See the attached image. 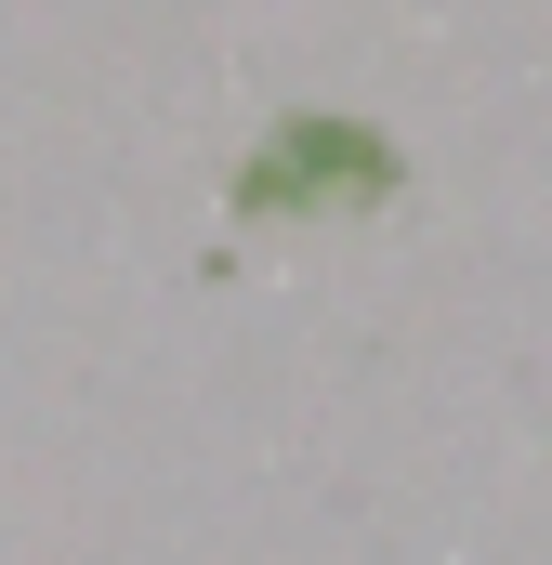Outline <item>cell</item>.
<instances>
[{
  "label": "cell",
  "instance_id": "6da1fadb",
  "mask_svg": "<svg viewBox=\"0 0 552 565\" xmlns=\"http://www.w3.org/2000/svg\"><path fill=\"white\" fill-rule=\"evenodd\" d=\"M329 198H395V145L355 119H276L237 171V211H329Z\"/></svg>",
  "mask_w": 552,
  "mask_h": 565
}]
</instances>
